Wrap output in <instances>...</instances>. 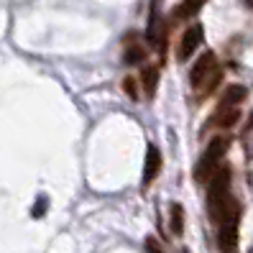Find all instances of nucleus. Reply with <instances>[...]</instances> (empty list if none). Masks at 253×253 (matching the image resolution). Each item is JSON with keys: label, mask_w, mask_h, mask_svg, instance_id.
<instances>
[{"label": "nucleus", "mask_w": 253, "mask_h": 253, "mask_svg": "<svg viewBox=\"0 0 253 253\" xmlns=\"http://www.w3.org/2000/svg\"><path fill=\"white\" fill-rule=\"evenodd\" d=\"M230 169L222 167L212 174L210 179V187H207V207H210V217L217 222L222 215H225L230 207H228V200H230Z\"/></svg>", "instance_id": "nucleus-1"}, {"label": "nucleus", "mask_w": 253, "mask_h": 253, "mask_svg": "<svg viewBox=\"0 0 253 253\" xmlns=\"http://www.w3.org/2000/svg\"><path fill=\"white\" fill-rule=\"evenodd\" d=\"M225 151H228V138H222V136L212 138L210 146H207V151H205V154L200 156V161H197L195 179H197V182H205L207 176H212V174L217 171V164L222 161V156H225Z\"/></svg>", "instance_id": "nucleus-2"}, {"label": "nucleus", "mask_w": 253, "mask_h": 253, "mask_svg": "<svg viewBox=\"0 0 253 253\" xmlns=\"http://www.w3.org/2000/svg\"><path fill=\"white\" fill-rule=\"evenodd\" d=\"M238 222H241V207L233 205L230 210L217 220V243H220V251L222 253H230L235 248V241H238Z\"/></svg>", "instance_id": "nucleus-3"}, {"label": "nucleus", "mask_w": 253, "mask_h": 253, "mask_svg": "<svg viewBox=\"0 0 253 253\" xmlns=\"http://www.w3.org/2000/svg\"><path fill=\"white\" fill-rule=\"evenodd\" d=\"M217 72V64H215V54L212 51H205L195 64H192L189 69V84L195 87V90H200V87L212 77V74Z\"/></svg>", "instance_id": "nucleus-4"}, {"label": "nucleus", "mask_w": 253, "mask_h": 253, "mask_svg": "<svg viewBox=\"0 0 253 253\" xmlns=\"http://www.w3.org/2000/svg\"><path fill=\"white\" fill-rule=\"evenodd\" d=\"M202 34H205V31H202V26H200V23L189 26L187 31L182 34V39H179V49H176V56H179V62H187V59L200 49Z\"/></svg>", "instance_id": "nucleus-5"}, {"label": "nucleus", "mask_w": 253, "mask_h": 253, "mask_svg": "<svg viewBox=\"0 0 253 253\" xmlns=\"http://www.w3.org/2000/svg\"><path fill=\"white\" fill-rule=\"evenodd\" d=\"M161 171V154L156 146H148V154H146V169H143V189L156 179V174Z\"/></svg>", "instance_id": "nucleus-6"}, {"label": "nucleus", "mask_w": 253, "mask_h": 253, "mask_svg": "<svg viewBox=\"0 0 253 253\" xmlns=\"http://www.w3.org/2000/svg\"><path fill=\"white\" fill-rule=\"evenodd\" d=\"M246 95H248V90H246L243 84H228L225 95H222V100H220V110H233V108H238V105L246 100Z\"/></svg>", "instance_id": "nucleus-7"}, {"label": "nucleus", "mask_w": 253, "mask_h": 253, "mask_svg": "<svg viewBox=\"0 0 253 253\" xmlns=\"http://www.w3.org/2000/svg\"><path fill=\"white\" fill-rule=\"evenodd\" d=\"M202 5H205V0H184V3H182L179 8L174 10V18L184 21V18H192V16H197Z\"/></svg>", "instance_id": "nucleus-8"}, {"label": "nucleus", "mask_w": 253, "mask_h": 253, "mask_svg": "<svg viewBox=\"0 0 253 253\" xmlns=\"http://www.w3.org/2000/svg\"><path fill=\"white\" fill-rule=\"evenodd\" d=\"M169 225H171V233L174 235H182L184 233V212H182V205H171L169 210Z\"/></svg>", "instance_id": "nucleus-9"}, {"label": "nucleus", "mask_w": 253, "mask_h": 253, "mask_svg": "<svg viewBox=\"0 0 253 253\" xmlns=\"http://www.w3.org/2000/svg\"><path fill=\"white\" fill-rule=\"evenodd\" d=\"M141 80H143L146 95H154V92H156V84H159V69H156V67H146L143 74H141Z\"/></svg>", "instance_id": "nucleus-10"}, {"label": "nucleus", "mask_w": 253, "mask_h": 253, "mask_svg": "<svg viewBox=\"0 0 253 253\" xmlns=\"http://www.w3.org/2000/svg\"><path fill=\"white\" fill-rule=\"evenodd\" d=\"M143 59H146V51L138 46V43H128L126 54H123V62H126V64H141Z\"/></svg>", "instance_id": "nucleus-11"}, {"label": "nucleus", "mask_w": 253, "mask_h": 253, "mask_svg": "<svg viewBox=\"0 0 253 253\" xmlns=\"http://www.w3.org/2000/svg\"><path fill=\"white\" fill-rule=\"evenodd\" d=\"M123 90L128 92V97H130V100H138V90H136V80H133V77H126V80H123Z\"/></svg>", "instance_id": "nucleus-12"}, {"label": "nucleus", "mask_w": 253, "mask_h": 253, "mask_svg": "<svg viewBox=\"0 0 253 253\" xmlns=\"http://www.w3.org/2000/svg\"><path fill=\"white\" fill-rule=\"evenodd\" d=\"M143 251H146V253H164L156 238H146V243H143Z\"/></svg>", "instance_id": "nucleus-13"}, {"label": "nucleus", "mask_w": 253, "mask_h": 253, "mask_svg": "<svg viewBox=\"0 0 253 253\" xmlns=\"http://www.w3.org/2000/svg\"><path fill=\"white\" fill-rule=\"evenodd\" d=\"M248 128H253V115H251V121H248Z\"/></svg>", "instance_id": "nucleus-14"}]
</instances>
